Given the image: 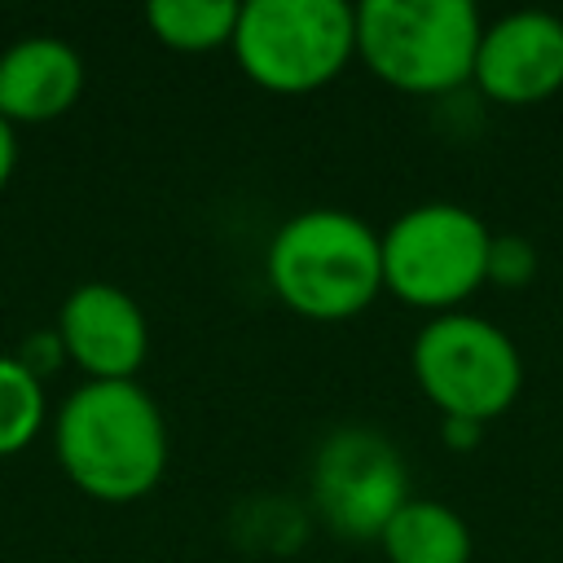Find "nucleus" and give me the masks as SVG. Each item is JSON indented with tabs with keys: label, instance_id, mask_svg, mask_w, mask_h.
I'll list each match as a JSON object with an SVG mask.
<instances>
[{
	"label": "nucleus",
	"instance_id": "f257e3e1",
	"mask_svg": "<svg viewBox=\"0 0 563 563\" xmlns=\"http://www.w3.org/2000/svg\"><path fill=\"white\" fill-rule=\"evenodd\" d=\"M53 449L79 493L123 506L158 488L167 471V422L136 378L84 383L53 418Z\"/></svg>",
	"mask_w": 563,
	"mask_h": 563
},
{
	"label": "nucleus",
	"instance_id": "f03ea898",
	"mask_svg": "<svg viewBox=\"0 0 563 563\" xmlns=\"http://www.w3.org/2000/svg\"><path fill=\"white\" fill-rule=\"evenodd\" d=\"M264 277L295 317L352 321L383 295V238L347 207H303L273 233Z\"/></svg>",
	"mask_w": 563,
	"mask_h": 563
},
{
	"label": "nucleus",
	"instance_id": "7ed1b4c3",
	"mask_svg": "<svg viewBox=\"0 0 563 563\" xmlns=\"http://www.w3.org/2000/svg\"><path fill=\"white\" fill-rule=\"evenodd\" d=\"M484 18L471 0H361L356 62L396 92L440 97L471 84Z\"/></svg>",
	"mask_w": 563,
	"mask_h": 563
},
{
	"label": "nucleus",
	"instance_id": "20e7f679",
	"mask_svg": "<svg viewBox=\"0 0 563 563\" xmlns=\"http://www.w3.org/2000/svg\"><path fill=\"white\" fill-rule=\"evenodd\" d=\"M229 48L242 75L264 92H317L334 84L356 57V4L246 0Z\"/></svg>",
	"mask_w": 563,
	"mask_h": 563
},
{
	"label": "nucleus",
	"instance_id": "39448f33",
	"mask_svg": "<svg viewBox=\"0 0 563 563\" xmlns=\"http://www.w3.org/2000/svg\"><path fill=\"white\" fill-rule=\"evenodd\" d=\"M383 290L422 312H457L488 286L493 229L462 202L405 207L383 233Z\"/></svg>",
	"mask_w": 563,
	"mask_h": 563
},
{
	"label": "nucleus",
	"instance_id": "423d86ee",
	"mask_svg": "<svg viewBox=\"0 0 563 563\" xmlns=\"http://www.w3.org/2000/svg\"><path fill=\"white\" fill-rule=\"evenodd\" d=\"M409 369L418 391L440 409V418L493 422L523 387V356L515 339L475 312H440L422 321L409 343Z\"/></svg>",
	"mask_w": 563,
	"mask_h": 563
},
{
	"label": "nucleus",
	"instance_id": "0eeeda50",
	"mask_svg": "<svg viewBox=\"0 0 563 563\" xmlns=\"http://www.w3.org/2000/svg\"><path fill=\"white\" fill-rule=\"evenodd\" d=\"M312 501L334 537L378 541L387 519L409 501L400 449L374 427H339L312 457Z\"/></svg>",
	"mask_w": 563,
	"mask_h": 563
},
{
	"label": "nucleus",
	"instance_id": "6e6552de",
	"mask_svg": "<svg viewBox=\"0 0 563 563\" xmlns=\"http://www.w3.org/2000/svg\"><path fill=\"white\" fill-rule=\"evenodd\" d=\"M471 84L493 106H541L563 88V18L515 9L484 22Z\"/></svg>",
	"mask_w": 563,
	"mask_h": 563
},
{
	"label": "nucleus",
	"instance_id": "1a4fd4ad",
	"mask_svg": "<svg viewBox=\"0 0 563 563\" xmlns=\"http://www.w3.org/2000/svg\"><path fill=\"white\" fill-rule=\"evenodd\" d=\"M57 339L88 383H132L150 352L141 303L110 282H84L62 299Z\"/></svg>",
	"mask_w": 563,
	"mask_h": 563
},
{
	"label": "nucleus",
	"instance_id": "9d476101",
	"mask_svg": "<svg viewBox=\"0 0 563 563\" xmlns=\"http://www.w3.org/2000/svg\"><path fill=\"white\" fill-rule=\"evenodd\" d=\"M84 92V62L66 40L26 35L0 53V119L48 123Z\"/></svg>",
	"mask_w": 563,
	"mask_h": 563
},
{
	"label": "nucleus",
	"instance_id": "9b49d317",
	"mask_svg": "<svg viewBox=\"0 0 563 563\" xmlns=\"http://www.w3.org/2000/svg\"><path fill=\"white\" fill-rule=\"evenodd\" d=\"M387 563H471V523L435 497H409L378 532Z\"/></svg>",
	"mask_w": 563,
	"mask_h": 563
},
{
	"label": "nucleus",
	"instance_id": "f8f14e48",
	"mask_svg": "<svg viewBox=\"0 0 563 563\" xmlns=\"http://www.w3.org/2000/svg\"><path fill=\"white\" fill-rule=\"evenodd\" d=\"M242 4L233 0H154L145 22L158 44L176 53H216L233 44Z\"/></svg>",
	"mask_w": 563,
	"mask_h": 563
},
{
	"label": "nucleus",
	"instance_id": "ddd939ff",
	"mask_svg": "<svg viewBox=\"0 0 563 563\" xmlns=\"http://www.w3.org/2000/svg\"><path fill=\"white\" fill-rule=\"evenodd\" d=\"M44 413V383L18 356H0V457L22 453L40 435Z\"/></svg>",
	"mask_w": 563,
	"mask_h": 563
},
{
	"label": "nucleus",
	"instance_id": "4468645a",
	"mask_svg": "<svg viewBox=\"0 0 563 563\" xmlns=\"http://www.w3.org/2000/svg\"><path fill=\"white\" fill-rule=\"evenodd\" d=\"M537 277V246L523 233H493L488 246V282L501 290H519Z\"/></svg>",
	"mask_w": 563,
	"mask_h": 563
},
{
	"label": "nucleus",
	"instance_id": "2eb2a0df",
	"mask_svg": "<svg viewBox=\"0 0 563 563\" xmlns=\"http://www.w3.org/2000/svg\"><path fill=\"white\" fill-rule=\"evenodd\" d=\"M18 361L44 383L62 361H66V347H62V339H57V330H40V334H31L22 347H18Z\"/></svg>",
	"mask_w": 563,
	"mask_h": 563
},
{
	"label": "nucleus",
	"instance_id": "dca6fc26",
	"mask_svg": "<svg viewBox=\"0 0 563 563\" xmlns=\"http://www.w3.org/2000/svg\"><path fill=\"white\" fill-rule=\"evenodd\" d=\"M479 440H484V422H471V418H440V444H444L449 453H471Z\"/></svg>",
	"mask_w": 563,
	"mask_h": 563
},
{
	"label": "nucleus",
	"instance_id": "f3484780",
	"mask_svg": "<svg viewBox=\"0 0 563 563\" xmlns=\"http://www.w3.org/2000/svg\"><path fill=\"white\" fill-rule=\"evenodd\" d=\"M13 167H18V136H13V123L0 119V189L9 185Z\"/></svg>",
	"mask_w": 563,
	"mask_h": 563
}]
</instances>
